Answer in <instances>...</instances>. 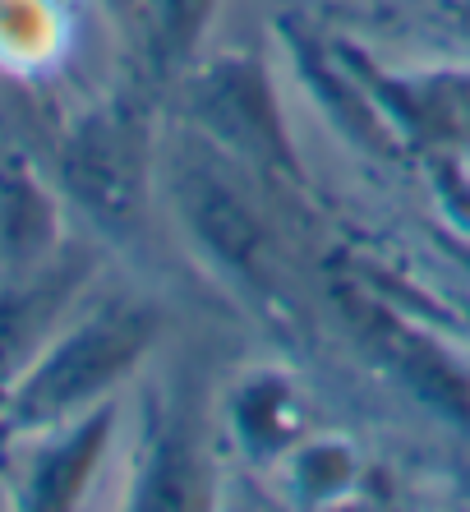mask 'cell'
Segmentation results:
<instances>
[{
	"mask_svg": "<svg viewBox=\"0 0 470 512\" xmlns=\"http://www.w3.org/2000/svg\"><path fill=\"white\" fill-rule=\"evenodd\" d=\"M139 342H143L139 319H102V323H93V328H83L47 370L28 383V393L19 397V411H24L28 420L65 411L70 402L88 397L93 388H102L120 365H130Z\"/></svg>",
	"mask_w": 470,
	"mask_h": 512,
	"instance_id": "obj_1",
	"label": "cell"
},
{
	"mask_svg": "<svg viewBox=\"0 0 470 512\" xmlns=\"http://www.w3.org/2000/svg\"><path fill=\"white\" fill-rule=\"evenodd\" d=\"M65 171H70L79 199L93 203L102 217H125L134 208V199H139V194H134L139 190L134 143L120 130H106V125L88 130L79 143H74Z\"/></svg>",
	"mask_w": 470,
	"mask_h": 512,
	"instance_id": "obj_2",
	"label": "cell"
},
{
	"mask_svg": "<svg viewBox=\"0 0 470 512\" xmlns=\"http://www.w3.org/2000/svg\"><path fill=\"white\" fill-rule=\"evenodd\" d=\"M47 291H37V296H19V300H0V379L19 365L24 356L28 337L37 333V323L47 314Z\"/></svg>",
	"mask_w": 470,
	"mask_h": 512,
	"instance_id": "obj_3",
	"label": "cell"
}]
</instances>
